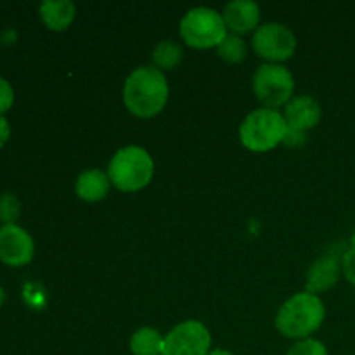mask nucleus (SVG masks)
I'll return each mask as SVG.
<instances>
[{
    "label": "nucleus",
    "instance_id": "nucleus-12",
    "mask_svg": "<svg viewBox=\"0 0 355 355\" xmlns=\"http://www.w3.org/2000/svg\"><path fill=\"white\" fill-rule=\"evenodd\" d=\"M340 276H342V259L336 255H322L309 269L305 291L312 295L324 293L338 283Z\"/></svg>",
    "mask_w": 355,
    "mask_h": 355
},
{
    "label": "nucleus",
    "instance_id": "nucleus-14",
    "mask_svg": "<svg viewBox=\"0 0 355 355\" xmlns=\"http://www.w3.org/2000/svg\"><path fill=\"white\" fill-rule=\"evenodd\" d=\"M40 19L49 30L64 31L75 19L76 7L71 0H45L38 7Z\"/></svg>",
    "mask_w": 355,
    "mask_h": 355
},
{
    "label": "nucleus",
    "instance_id": "nucleus-5",
    "mask_svg": "<svg viewBox=\"0 0 355 355\" xmlns=\"http://www.w3.org/2000/svg\"><path fill=\"white\" fill-rule=\"evenodd\" d=\"M180 37L193 49H217L229 31L224 17L210 7H194L180 19Z\"/></svg>",
    "mask_w": 355,
    "mask_h": 355
},
{
    "label": "nucleus",
    "instance_id": "nucleus-22",
    "mask_svg": "<svg viewBox=\"0 0 355 355\" xmlns=\"http://www.w3.org/2000/svg\"><path fill=\"white\" fill-rule=\"evenodd\" d=\"M9 139H10V125L9 121H7V118L0 114V149L9 142Z\"/></svg>",
    "mask_w": 355,
    "mask_h": 355
},
{
    "label": "nucleus",
    "instance_id": "nucleus-1",
    "mask_svg": "<svg viewBox=\"0 0 355 355\" xmlns=\"http://www.w3.org/2000/svg\"><path fill=\"white\" fill-rule=\"evenodd\" d=\"M168 80L155 66H141L128 75L123 85V104L130 114L153 118L165 110L168 103Z\"/></svg>",
    "mask_w": 355,
    "mask_h": 355
},
{
    "label": "nucleus",
    "instance_id": "nucleus-24",
    "mask_svg": "<svg viewBox=\"0 0 355 355\" xmlns=\"http://www.w3.org/2000/svg\"><path fill=\"white\" fill-rule=\"evenodd\" d=\"M3 302H6V291H3V288L0 286V309H2Z\"/></svg>",
    "mask_w": 355,
    "mask_h": 355
},
{
    "label": "nucleus",
    "instance_id": "nucleus-10",
    "mask_svg": "<svg viewBox=\"0 0 355 355\" xmlns=\"http://www.w3.org/2000/svg\"><path fill=\"white\" fill-rule=\"evenodd\" d=\"M35 243L21 225H0V262L9 267H24L33 260Z\"/></svg>",
    "mask_w": 355,
    "mask_h": 355
},
{
    "label": "nucleus",
    "instance_id": "nucleus-11",
    "mask_svg": "<svg viewBox=\"0 0 355 355\" xmlns=\"http://www.w3.org/2000/svg\"><path fill=\"white\" fill-rule=\"evenodd\" d=\"M222 17L227 31L241 37L260 26V7L253 0H232L225 6Z\"/></svg>",
    "mask_w": 355,
    "mask_h": 355
},
{
    "label": "nucleus",
    "instance_id": "nucleus-21",
    "mask_svg": "<svg viewBox=\"0 0 355 355\" xmlns=\"http://www.w3.org/2000/svg\"><path fill=\"white\" fill-rule=\"evenodd\" d=\"M342 274L352 286H355V246L347 250L342 257Z\"/></svg>",
    "mask_w": 355,
    "mask_h": 355
},
{
    "label": "nucleus",
    "instance_id": "nucleus-18",
    "mask_svg": "<svg viewBox=\"0 0 355 355\" xmlns=\"http://www.w3.org/2000/svg\"><path fill=\"white\" fill-rule=\"evenodd\" d=\"M21 215V203L14 194L3 193L0 196V222L2 225L16 224Z\"/></svg>",
    "mask_w": 355,
    "mask_h": 355
},
{
    "label": "nucleus",
    "instance_id": "nucleus-6",
    "mask_svg": "<svg viewBox=\"0 0 355 355\" xmlns=\"http://www.w3.org/2000/svg\"><path fill=\"white\" fill-rule=\"evenodd\" d=\"M253 92L263 107L277 110L293 99L295 78L284 64L263 62L253 75Z\"/></svg>",
    "mask_w": 355,
    "mask_h": 355
},
{
    "label": "nucleus",
    "instance_id": "nucleus-19",
    "mask_svg": "<svg viewBox=\"0 0 355 355\" xmlns=\"http://www.w3.org/2000/svg\"><path fill=\"white\" fill-rule=\"evenodd\" d=\"M286 355H329L322 342L315 338H305L295 343Z\"/></svg>",
    "mask_w": 355,
    "mask_h": 355
},
{
    "label": "nucleus",
    "instance_id": "nucleus-16",
    "mask_svg": "<svg viewBox=\"0 0 355 355\" xmlns=\"http://www.w3.org/2000/svg\"><path fill=\"white\" fill-rule=\"evenodd\" d=\"M153 64L159 71H166V69H173L182 59V47L173 40H163L153 49Z\"/></svg>",
    "mask_w": 355,
    "mask_h": 355
},
{
    "label": "nucleus",
    "instance_id": "nucleus-3",
    "mask_svg": "<svg viewBox=\"0 0 355 355\" xmlns=\"http://www.w3.org/2000/svg\"><path fill=\"white\" fill-rule=\"evenodd\" d=\"M111 186L123 193H137L149 186L155 175V162L141 146H127L114 153L107 166Z\"/></svg>",
    "mask_w": 355,
    "mask_h": 355
},
{
    "label": "nucleus",
    "instance_id": "nucleus-15",
    "mask_svg": "<svg viewBox=\"0 0 355 355\" xmlns=\"http://www.w3.org/2000/svg\"><path fill=\"white\" fill-rule=\"evenodd\" d=\"M165 336L155 328H141L132 335L130 352L134 355H162Z\"/></svg>",
    "mask_w": 355,
    "mask_h": 355
},
{
    "label": "nucleus",
    "instance_id": "nucleus-9",
    "mask_svg": "<svg viewBox=\"0 0 355 355\" xmlns=\"http://www.w3.org/2000/svg\"><path fill=\"white\" fill-rule=\"evenodd\" d=\"M321 106L318 101L311 96L293 97L284 106L283 116L288 125V137L284 144L300 146L305 142V134L321 120Z\"/></svg>",
    "mask_w": 355,
    "mask_h": 355
},
{
    "label": "nucleus",
    "instance_id": "nucleus-4",
    "mask_svg": "<svg viewBox=\"0 0 355 355\" xmlns=\"http://www.w3.org/2000/svg\"><path fill=\"white\" fill-rule=\"evenodd\" d=\"M288 137V125L283 113L270 107L252 111L239 125L241 144L252 153H267L284 144Z\"/></svg>",
    "mask_w": 355,
    "mask_h": 355
},
{
    "label": "nucleus",
    "instance_id": "nucleus-17",
    "mask_svg": "<svg viewBox=\"0 0 355 355\" xmlns=\"http://www.w3.org/2000/svg\"><path fill=\"white\" fill-rule=\"evenodd\" d=\"M217 55L220 59H224V61L238 64V62H243L246 59L248 47H246V42L243 40V37L229 33L224 38V42L217 47Z\"/></svg>",
    "mask_w": 355,
    "mask_h": 355
},
{
    "label": "nucleus",
    "instance_id": "nucleus-7",
    "mask_svg": "<svg viewBox=\"0 0 355 355\" xmlns=\"http://www.w3.org/2000/svg\"><path fill=\"white\" fill-rule=\"evenodd\" d=\"M252 47L255 54L266 62L281 64L293 58L297 51V37L281 23H266L253 33Z\"/></svg>",
    "mask_w": 355,
    "mask_h": 355
},
{
    "label": "nucleus",
    "instance_id": "nucleus-23",
    "mask_svg": "<svg viewBox=\"0 0 355 355\" xmlns=\"http://www.w3.org/2000/svg\"><path fill=\"white\" fill-rule=\"evenodd\" d=\"M208 355H234V354L229 352V350H224V349H215V350H211Z\"/></svg>",
    "mask_w": 355,
    "mask_h": 355
},
{
    "label": "nucleus",
    "instance_id": "nucleus-13",
    "mask_svg": "<svg viewBox=\"0 0 355 355\" xmlns=\"http://www.w3.org/2000/svg\"><path fill=\"white\" fill-rule=\"evenodd\" d=\"M111 180L110 175L103 170H85L76 177L75 193L80 200L87 203H97L103 201L110 194Z\"/></svg>",
    "mask_w": 355,
    "mask_h": 355
},
{
    "label": "nucleus",
    "instance_id": "nucleus-2",
    "mask_svg": "<svg viewBox=\"0 0 355 355\" xmlns=\"http://www.w3.org/2000/svg\"><path fill=\"white\" fill-rule=\"evenodd\" d=\"M324 318L326 309L319 295L302 291L281 305L276 315V328L286 338L300 342L311 338L321 328Z\"/></svg>",
    "mask_w": 355,
    "mask_h": 355
},
{
    "label": "nucleus",
    "instance_id": "nucleus-8",
    "mask_svg": "<svg viewBox=\"0 0 355 355\" xmlns=\"http://www.w3.org/2000/svg\"><path fill=\"white\" fill-rule=\"evenodd\" d=\"M211 352V335L207 326L196 319L177 324L165 336L162 355H208Z\"/></svg>",
    "mask_w": 355,
    "mask_h": 355
},
{
    "label": "nucleus",
    "instance_id": "nucleus-20",
    "mask_svg": "<svg viewBox=\"0 0 355 355\" xmlns=\"http://www.w3.org/2000/svg\"><path fill=\"white\" fill-rule=\"evenodd\" d=\"M14 104V89L6 78L0 76V114L6 116L7 111L12 107Z\"/></svg>",
    "mask_w": 355,
    "mask_h": 355
}]
</instances>
